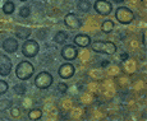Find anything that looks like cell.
<instances>
[{
  "instance_id": "4",
  "label": "cell",
  "mask_w": 147,
  "mask_h": 121,
  "mask_svg": "<svg viewBox=\"0 0 147 121\" xmlns=\"http://www.w3.org/2000/svg\"><path fill=\"white\" fill-rule=\"evenodd\" d=\"M40 51V46H38L37 41L36 40H26L22 46V54H23L26 57H35L36 55Z\"/></svg>"
},
{
  "instance_id": "3",
  "label": "cell",
  "mask_w": 147,
  "mask_h": 121,
  "mask_svg": "<svg viewBox=\"0 0 147 121\" xmlns=\"http://www.w3.org/2000/svg\"><path fill=\"white\" fill-rule=\"evenodd\" d=\"M115 18L121 24H129L134 21V13L128 7H119L115 12Z\"/></svg>"
},
{
  "instance_id": "10",
  "label": "cell",
  "mask_w": 147,
  "mask_h": 121,
  "mask_svg": "<svg viewBox=\"0 0 147 121\" xmlns=\"http://www.w3.org/2000/svg\"><path fill=\"white\" fill-rule=\"evenodd\" d=\"M64 24H65L68 28H70V29H78V28H81V26H82V22L74 13H69V14H67L65 18H64Z\"/></svg>"
},
{
  "instance_id": "6",
  "label": "cell",
  "mask_w": 147,
  "mask_h": 121,
  "mask_svg": "<svg viewBox=\"0 0 147 121\" xmlns=\"http://www.w3.org/2000/svg\"><path fill=\"white\" fill-rule=\"evenodd\" d=\"M94 8L96 10V13H98L100 15H109L113 10V5L110 1L107 0H96Z\"/></svg>"
},
{
  "instance_id": "24",
  "label": "cell",
  "mask_w": 147,
  "mask_h": 121,
  "mask_svg": "<svg viewBox=\"0 0 147 121\" xmlns=\"http://www.w3.org/2000/svg\"><path fill=\"white\" fill-rule=\"evenodd\" d=\"M10 111H12L10 114H12L13 117H19V116H21V111H19V108L16 107V108H12Z\"/></svg>"
},
{
  "instance_id": "17",
  "label": "cell",
  "mask_w": 147,
  "mask_h": 121,
  "mask_svg": "<svg viewBox=\"0 0 147 121\" xmlns=\"http://www.w3.org/2000/svg\"><path fill=\"white\" fill-rule=\"evenodd\" d=\"M77 7H78V9H80L81 12L86 13V12H88V10L91 9V3H90V0H80Z\"/></svg>"
},
{
  "instance_id": "21",
  "label": "cell",
  "mask_w": 147,
  "mask_h": 121,
  "mask_svg": "<svg viewBox=\"0 0 147 121\" xmlns=\"http://www.w3.org/2000/svg\"><path fill=\"white\" fill-rule=\"evenodd\" d=\"M8 89H9V86H8V83H7L5 80H1V79H0V94L7 93Z\"/></svg>"
},
{
  "instance_id": "12",
  "label": "cell",
  "mask_w": 147,
  "mask_h": 121,
  "mask_svg": "<svg viewBox=\"0 0 147 121\" xmlns=\"http://www.w3.org/2000/svg\"><path fill=\"white\" fill-rule=\"evenodd\" d=\"M73 42L78 47H87L91 45V37L87 35H77L74 37V40H73Z\"/></svg>"
},
{
  "instance_id": "27",
  "label": "cell",
  "mask_w": 147,
  "mask_h": 121,
  "mask_svg": "<svg viewBox=\"0 0 147 121\" xmlns=\"http://www.w3.org/2000/svg\"><path fill=\"white\" fill-rule=\"evenodd\" d=\"M19 1H27V0H19Z\"/></svg>"
},
{
  "instance_id": "1",
  "label": "cell",
  "mask_w": 147,
  "mask_h": 121,
  "mask_svg": "<svg viewBox=\"0 0 147 121\" xmlns=\"http://www.w3.org/2000/svg\"><path fill=\"white\" fill-rule=\"evenodd\" d=\"M35 73V68L30 61H21L16 68V75L19 80H28Z\"/></svg>"
},
{
  "instance_id": "5",
  "label": "cell",
  "mask_w": 147,
  "mask_h": 121,
  "mask_svg": "<svg viewBox=\"0 0 147 121\" xmlns=\"http://www.w3.org/2000/svg\"><path fill=\"white\" fill-rule=\"evenodd\" d=\"M53 75L47 72H41L36 75L35 78V86L37 87L38 89H46L49 87H51L53 84Z\"/></svg>"
},
{
  "instance_id": "13",
  "label": "cell",
  "mask_w": 147,
  "mask_h": 121,
  "mask_svg": "<svg viewBox=\"0 0 147 121\" xmlns=\"http://www.w3.org/2000/svg\"><path fill=\"white\" fill-rule=\"evenodd\" d=\"M31 33H32L31 29L27 27H17L16 28V36L19 40H27L31 36Z\"/></svg>"
},
{
  "instance_id": "22",
  "label": "cell",
  "mask_w": 147,
  "mask_h": 121,
  "mask_svg": "<svg viewBox=\"0 0 147 121\" xmlns=\"http://www.w3.org/2000/svg\"><path fill=\"white\" fill-rule=\"evenodd\" d=\"M56 88H58V91L60 92V93H65V92L68 91V86H67V83H64V82H60V83H58Z\"/></svg>"
},
{
  "instance_id": "18",
  "label": "cell",
  "mask_w": 147,
  "mask_h": 121,
  "mask_svg": "<svg viewBox=\"0 0 147 121\" xmlns=\"http://www.w3.org/2000/svg\"><path fill=\"white\" fill-rule=\"evenodd\" d=\"M14 10H16V5H14V3L10 1V0L5 1V4L3 5V12L5 14H12Z\"/></svg>"
},
{
  "instance_id": "20",
  "label": "cell",
  "mask_w": 147,
  "mask_h": 121,
  "mask_svg": "<svg viewBox=\"0 0 147 121\" xmlns=\"http://www.w3.org/2000/svg\"><path fill=\"white\" fill-rule=\"evenodd\" d=\"M31 14V10L28 7H22L21 10H19V15L22 17V18H28Z\"/></svg>"
},
{
  "instance_id": "16",
  "label": "cell",
  "mask_w": 147,
  "mask_h": 121,
  "mask_svg": "<svg viewBox=\"0 0 147 121\" xmlns=\"http://www.w3.org/2000/svg\"><path fill=\"white\" fill-rule=\"evenodd\" d=\"M42 117V111L40 108H32L28 112V119L30 120H40Z\"/></svg>"
},
{
  "instance_id": "23",
  "label": "cell",
  "mask_w": 147,
  "mask_h": 121,
  "mask_svg": "<svg viewBox=\"0 0 147 121\" xmlns=\"http://www.w3.org/2000/svg\"><path fill=\"white\" fill-rule=\"evenodd\" d=\"M14 92H16V93H18V94H23L24 92H26V88H24L22 84H18V86L14 87Z\"/></svg>"
},
{
  "instance_id": "15",
  "label": "cell",
  "mask_w": 147,
  "mask_h": 121,
  "mask_svg": "<svg viewBox=\"0 0 147 121\" xmlns=\"http://www.w3.org/2000/svg\"><path fill=\"white\" fill-rule=\"evenodd\" d=\"M67 38H68L67 32L59 31V32H56V35L54 36V42H55V43H64V42L67 41Z\"/></svg>"
},
{
  "instance_id": "26",
  "label": "cell",
  "mask_w": 147,
  "mask_h": 121,
  "mask_svg": "<svg viewBox=\"0 0 147 121\" xmlns=\"http://www.w3.org/2000/svg\"><path fill=\"white\" fill-rule=\"evenodd\" d=\"M113 1H115V3H123L124 0H113Z\"/></svg>"
},
{
  "instance_id": "14",
  "label": "cell",
  "mask_w": 147,
  "mask_h": 121,
  "mask_svg": "<svg viewBox=\"0 0 147 121\" xmlns=\"http://www.w3.org/2000/svg\"><path fill=\"white\" fill-rule=\"evenodd\" d=\"M114 26L115 24L111 19H106V21H104L102 24H101V31H102L104 33H110L114 29Z\"/></svg>"
},
{
  "instance_id": "8",
  "label": "cell",
  "mask_w": 147,
  "mask_h": 121,
  "mask_svg": "<svg viewBox=\"0 0 147 121\" xmlns=\"http://www.w3.org/2000/svg\"><path fill=\"white\" fill-rule=\"evenodd\" d=\"M60 55H61V57H63L64 60L73 61V60H76V59H77L78 50H77V47H74L73 45H67V46H64L63 49H61Z\"/></svg>"
},
{
  "instance_id": "19",
  "label": "cell",
  "mask_w": 147,
  "mask_h": 121,
  "mask_svg": "<svg viewBox=\"0 0 147 121\" xmlns=\"http://www.w3.org/2000/svg\"><path fill=\"white\" fill-rule=\"evenodd\" d=\"M12 107V102L9 100H1L0 101V111H5V110Z\"/></svg>"
},
{
  "instance_id": "2",
  "label": "cell",
  "mask_w": 147,
  "mask_h": 121,
  "mask_svg": "<svg viewBox=\"0 0 147 121\" xmlns=\"http://www.w3.org/2000/svg\"><path fill=\"white\" fill-rule=\"evenodd\" d=\"M92 50L98 54H106V55H113L117 51V45L111 41H96L91 45Z\"/></svg>"
},
{
  "instance_id": "11",
  "label": "cell",
  "mask_w": 147,
  "mask_h": 121,
  "mask_svg": "<svg viewBox=\"0 0 147 121\" xmlns=\"http://www.w3.org/2000/svg\"><path fill=\"white\" fill-rule=\"evenodd\" d=\"M3 50L8 54H13L18 50V41L13 37H9V38H5L4 42H3Z\"/></svg>"
},
{
  "instance_id": "25",
  "label": "cell",
  "mask_w": 147,
  "mask_h": 121,
  "mask_svg": "<svg viewBox=\"0 0 147 121\" xmlns=\"http://www.w3.org/2000/svg\"><path fill=\"white\" fill-rule=\"evenodd\" d=\"M142 43H146V36H145V33H142Z\"/></svg>"
},
{
  "instance_id": "7",
  "label": "cell",
  "mask_w": 147,
  "mask_h": 121,
  "mask_svg": "<svg viewBox=\"0 0 147 121\" xmlns=\"http://www.w3.org/2000/svg\"><path fill=\"white\" fill-rule=\"evenodd\" d=\"M12 60L5 54H0V75H3V77L9 75L10 72H12Z\"/></svg>"
},
{
  "instance_id": "9",
  "label": "cell",
  "mask_w": 147,
  "mask_h": 121,
  "mask_svg": "<svg viewBox=\"0 0 147 121\" xmlns=\"http://www.w3.org/2000/svg\"><path fill=\"white\" fill-rule=\"evenodd\" d=\"M74 73H76V69L73 66V64H70V63H65L63 65H60V68L58 70V74L61 79H70L74 75Z\"/></svg>"
}]
</instances>
